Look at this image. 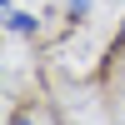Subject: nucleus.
Wrapping results in <instances>:
<instances>
[{
	"label": "nucleus",
	"mask_w": 125,
	"mask_h": 125,
	"mask_svg": "<svg viewBox=\"0 0 125 125\" xmlns=\"http://www.w3.org/2000/svg\"><path fill=\"white\" fill-rule=\"evenodd\" d=\"M5 25H10V30H20V35H25V30L35 25V20H30V15H5Z\"/></svg>",
	"instance_id": "f257e3e1"
},
{
	"label": "nucleus",
	"mask_w": 125,
	"mask_h": 125,
	"mask_svg": "<svg viewBox=\"0 0 125 125\" xmlns=\"http://www.w3.org/2000/svg\"><path fill=\"white\" fill-rule=\"evenodd\" d=\"M85 5H90V0H70V10H75V15H85Z\"/></svg>",
	"instance_id": "f03ea898"
},
{
	"label": "nucleus",
	"mask_w": 125,
	"mask_h": 125,
	"mask_svg": "<svg viewBox=\"0 0 125 125\" xmlns=\"http://www.w3.org/2000/svg\"><path fill=\"white\" fill-rule=\"evenodd\" d=\"M15 125H30V120H20V115H15Z\"/></svg>",
	"instance_id": "7ed1b4c3"
}]
</instances>
